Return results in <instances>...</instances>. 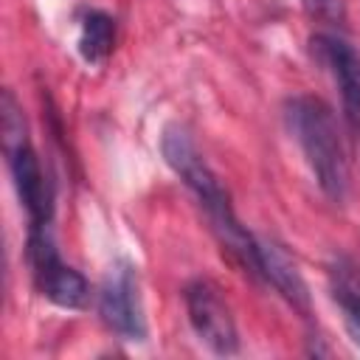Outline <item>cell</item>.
Listing matches in <instances>:
<instances>
[{"instance_id": "obj_1", "label": "cell", "mask_w": 360, "mask_h": 360, "mask_svg": "<svg viewBox=\"0 0 360 360\" xmlns=\"http://www.w3.org/2000/svg\"><path fill=\"white\" fill-rule=\"evenodd\" d=\"M163 158L172 166V172L188 186V191L197 197V202L202 205L211 231L217 233L222 250H228V256L250 276L262 281V267H259V239L236 219L231 197L225 191V186L219 183V177L214 174V169L205 163V158L200 155L197 143L191 141V135L183 127H169L163 132L160 141Z\"/></svg>"}, {"instance_id": "obj_2", "label": "cell", "mask_w": 360, "mask_h": 360, "mask_svg": "<svg viewBox=\"0 0 360 360\" xmlns=\"http://www.w3.org/2000/svg\"><path fill=\"white\" fill-rule=\"evenodd\" d=\"M284 118L321 191L329 200L343 202L349 194V160L329 104L318 96H292L284 104Z\"/></svg>"}, {"instance_id": "obj_3", "label": "cell", "mask_w": 360, "mask_h": 360, "mask_svg": "<svg viewBox=\"0 0 360 360\" xmlns=\"http://www.w3.org/2000/svg\"><path fill=\"white\" fill-rule=\"evenodd\" d=\"M0 132L3 152L8 160V172L17 188V197L28 214L31 225H51L53 219V188L39 166V158L28 141V127L22 107L17 104L11 90H3L0 98Z\"/></svg>"}, {"instance_id": "obj_4", "label": "cell", "mask_w": 360, "mask_h": 360, "mask_svg": "<svg viewBox=\"0 0 360 360\" xmlns=\"http://www.w3.org/2000/svg\"><path fill=\"white\" fill-rule=\"evenodd\" d=\"M28 264L34 273L37 290L56 307L65 309H79L90 298V284L87 278L65 264L59 259V250L53 245L51 225H28Z\"/></svg>"}, {"instance_id": "obj_5", "label": "cell", "mask_w": 360, "mask_h": 360, "mask_svg": "<svg viewBox=\"0 0 360 360\" xmlns=\"http://www.w3.org/2000/svg\"><path fill=\"white\" fill-rule=\"evenodd\" d=\"M98 315L101 321L124 340H146V318L141 304L138 273L132 264L118 262L107 270L101 292H98Z\"/></svg>"}, {"instance_id": "obj_6", "label": "cell", "mask_w": 360, "mask_h": 360, "mask_svg": "<svg viewBox=\"0 0 360 360\" xmlns=\"http://www.w3.org/2000/svg\"><path fill=\"white\" fill-rule=\"evenodd\" d=\"M183 298H186V312H188V321H191L197 338L214 354H236L239 332H236L233 315H231L225 298L219 295V290L211 281L197 278L186 287Z\"/></svg>"}, {"instance_id": "obj_7", "label": "cell", "mask_w": 360, "mask_h": 360, "mask_svg": "<svg viewBox=\"0 0 360 360\" xmlns=\"http://www.w3.org/2000/svg\"><path fill=\"white\" fill-rule=\"evenodd\" d=\"M315 56L332 70V79L340 90L343 115L349 127L360 135V53L338 34H315L312 37Z\"/></svg>"}, {"instance_id": "obj_8", "label": "cell", "mask_w": 360, "mask_h": 360, "mask_svg": "<svg viewBox=\"0 0 360 360\" xmlns=\"http://www.w3.org/2000/svg\"><path fill=\"white\" fill-rule=\"evenodd\" d=\"M259 267H262V281L273 284L292 309L301 315H309V292L307 284L295 267V262L287 256V250L276 242L259 239Z\"/></svg>"}, {"instance_id": "obj_9", "label": "cell", "mask_w": 360, "mask_h": 360, "mask_svg": "<svg viewBox=\"0 0 360 360\" xmlns=\"http://www.w3.org/2000/svg\"><path fill=\"white\" fill-rule=\"evenodd\" d=\"M329 290L335 304L343 309L349 338L360 346V264L352 259H338L329 267Z\"/></svg>"}, {"instance_id": "obj_10", "label": "cell", "mask_w": 360, "mask_h": 360, "mask_svg": "<svg viewBox=\"0 0 360 360\" xmlns=\"http://www.w3.org/2000/svg\"><path fill=\"white\" fill-rule=\"evenodd\" d=\"M115 45V20L104 11H87L82 17V31H79V53L84 62L98 65L110 56Z\"/></svg>"}, {"instance_id": "obj_11", "label": "cell", "mask_w": 360, "mask_h": 360, "mask_svg": "<svg viewBox=\"0 0 360 360\" xmlns=\"http://www.w3.org/2000/svg\"><path fill=\"white\" fill-rule=\"evenodd\" d=\"M304 6L309 8V14H315L326 22L343 20V0H304Z\"/></svg>"}]
</instances>
